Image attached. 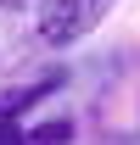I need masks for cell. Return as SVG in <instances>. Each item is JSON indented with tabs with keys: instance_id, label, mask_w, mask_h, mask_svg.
<instances>
[{
	"instance_id": "1",
	"label": "cell",
	"mask_w": 140,
	"mask_h": 145,
	"mask_svg": "<svg viewBox=\"0 0 140 145\" xmlns=\"http://www.w3.org/2000/svg\"><path fill=\"white\" fill-rule=\"evenodd\" d=\"M118 0H39V17H34V39L51 45V50H67L79 39H90L106 22Z\"/></svg>"
},
{
	"instance_id": "2",
	"label": "cell",
	"mask_w": 140,
	"mask_h": 145,
	"mask_svg": "<svg viewBox=\"0 0 140 145\" xmlns=\"http://www.w3.org/2000/svg\"><path fill=\"white\" fill-rule=\"evenodd\" d=\"M73 117H45V123L22 128V145H73Z\"/></svg>"
},
{
	"instance_id": "3",
	"label": "cell",
	"mask_w": 140,
	"mask_h": 145,
	"mask_svg": "<svg viewBox=\"0 0 140 145\" xmlns=\"http://www.w3.org/2000/svg\"><path fill=\"white\" fill-rule=\"evenodd\" d=\"M0 145H22V123H17L6 106H0Z\"/></svg>"
}]
</instances>
